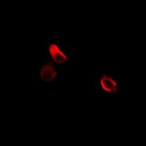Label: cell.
Here are the masks:
<instances>
[{"label": "cell", "mask_w": 146, "mask_h": 146, "mask_svg": "<svg viewBox=\"0 0 146 146\" xmlns=\"http://www.w3.org/2000/svg\"><path fill=\"white\" fill-rule=\"evenodd\" d=\"M56 76V72L50 62H46L40 72V78L45 81H52Z\"/></svg>", "instance_id": "1"}, {"label": "cell", "mask_w": 146, "mask_h": 146, "mask_svg": "<svg viewBox=\"0 0 146 146\" xmlns=\"http://www.w3.org/2000/svg\"><path fill=\"white\" fill-rule=\"evenodd\" d=\"M49 52L55 62L62 64L66 61V56L59 50V48L55 44L50 45L49 47Z\"/></svg>", "instance_id": "2"}, {"label": "cell", "mask_w": 146, "mask_h": 146, "mask_svg": "<svg viewBox=\"0 0 146 146\" xmlns=\"http://www.w3.org/2000/svg\"><path fill=\"white\" fill-rule=\"evenodd\" d=\"M101 86L105 91L111 92V93H117L116 83L109 77H103L101 79Z\"/></svg>", "instance_id": "3"}]
</instances>
